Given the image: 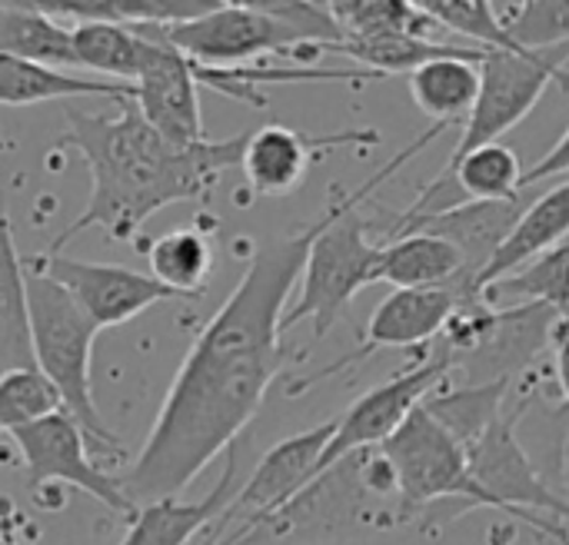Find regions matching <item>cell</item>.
Here are the masks:
<instances>
[{"mask_svg": "<svg viewBox=\"0 0 569 545\" xmlns=\"http://www.w3.org/2000/svg\"><path fill=\"white\" fill-rule=\"evenodd\" d=\"M543 543H547V545H569V533H567V529H560L557 536H547Z\"/></svg>", "mask_w": 569, "mask_h": 545, "instance_id": "e575fe53", "label": "cell"}, {"mask_svg": "<svg viewBox=\"0 0 569 545\" xmlns=\"http://www.w3.org/2000/svg\"><path fill=\"white\" fill-rule=\"evenodd\" d=\"M10 440L17 443V450L23 456V476H27L30 490L60 483V486H70V490L97 499L100 506H107L110 513H117L123 519L137 516L140 506L123 493L117 476L103 473L90 460L83 430L63 410L43 416L33 426L10 433Z\"/></svg>", "mask_w": 569, "mask_h": 545, "instance_id": "8fae6325", "label": "cell"}, {"mask_svg": "<svg viewBox=\"0 0 569 545\" xmlns=\"http://www.w3.org/2000/svg\"><path fill=\"white\" fill-rule=\"evenodd\" d=\"M83 97H107L113 103H123L130 100V87L103 77H83L17 57H0V107H37L50 100Z\"/></svg>", "mask_w": 569, "mask_h": 545, "instance_id": "ffe728a7", "label": "cell"}, {"mask_svg": "<svg viewBox=\"0 0 569 545\" xmlns=\"http://www.w3.org/2000/svg\"><path fill=\"white\" fill-rule=\"evenodd\" d=\"M450 127L433 123L427 133H420L410 147H403L380 173H373L370 180H363L357 190L340 193L327 203V223L317 233L303 273H300V293L297 303L287 306L283 320H280V333H290L293 326H300L303 320L313 323V340H323L333 323L343 316V310L353 303V296L373 283V266H377V253L380 243L370 240V223L357 213V206L380 190V183H387L403 163H410L413 157H420L440 133H447Z\"/></svg>", "mask_w": 569, "mask_h": 545, "instance_id": "3957f363", "label": "cell"}, {"mask_svg": "<svg viewBox=\"0 0 569 545\" xmlns=\"http://www.w3.org/2000/svg\"><path fill=\"white\" fill-rule=\"evenodd\" d=\"M60 400L37 370H13L0 376V433H17L57 413Z\"/></svg>", "mask_w": 569, "mask_h": 545, "instance_id": "4dcf8cb0", "label": "cell"}, {"mask_svg": "<svg viewBox=\"0 0 569 545\" xmlns=\"http://www.w3.org/2000/svg\"><path fill=\"white\" fill-rule=\"evenodd\" d=\"M523 196L520 200H487V203H460L443 213L427 216H397V223L387 230L390 240L407 233H427L437 240H447L460 260H463V283L473 296H480L477 280L497 256V250L507 243L513 226L520 223Z\"/></svg>", "mask_w": 569, "mask_h": 545, "instance_id": "2e32d148", "label": "cell"}, {"mask_svg": "<svg viewBox=\"0 0 569 545\" xmlns=\"http://www.w3.org/2000/svg\"><path fill=\"white\" fill-rule=\"evenodd\" d=\"M553 83H560L557 60H547L543 53L487 50V57L480 60L477 103L463 123L450 160H460L477 147L500 143L503 133H510L520 120L533 113V107Z\"/></svg>", "mask_w": 569, "mask_h": 545, "instance_id": "30bf717a", "label": "cell"}, {"mask_svg": "<svg viewBox=\"0 0 569 545\" xmlns=\"http://www.w3.org/2000/svg\"><path fill=\"white\" fill-rule=\"evenodd\" d=\"M560 316L543 303L490 306L487 300L467 303L440 333V353L450 370L467 373V386L517 383L553 346Z\"/></svg>", "mask_w": 569, "mask_h": 545, "instance_id": "5b68a950", "label": "cell"}, {"mask_svg": "<svg viewBox=\"0 0 569 545\" xmlns=\"http://www.w3.org/2000/svg\"><path fill=\"white\" fill-rule=\"evenodd\" d=\"M397 476V523H410L443 499H460L470 509H490L480 486L470 480L460 443L420 403L407 423L380 446Z\"/></svg>", "mask_w": 569, "mask_h": 545, "instance_id": "ba28073f", "label": "cell"}, {"mask_svg": "<svg viewBox=\"0 0 569 545\" xmlns=\"http://www.w3.org/2000/svg\"><path fill=\"white\" fill-rule=\"evenodd\" d=\"M557 173H569V130L553 143V150L547 157H540L530 170H523V190L547 176H557Z\"/></svg>", "mask_w": 569, "mask_h": 545, "instance_id": "1f68e13d", "label": "cell"}, {"mask_svg": "<svg viewBox=\"0 0 569 545\" xmlns=\"http://www.w3.org/2000/svg\"><path fill=\"white\" fill-rule=\"evenodd\" d=\"M373 283H390L393 290H433V286H453L467 303H477L483 296H473L463 283V260L460 253L437 236L427 233H407L390 243H380Z\"/></svg>", "mask_w": 569, "mask_h": 545, "instance_id": "ac0fdd59", "label": "cell"}, {"mask_svg": "<svg viewBox=\"0 0 569 545\" xmlns=\"http://www.w3.org/2000/svg\"><path fill=\"white\" fill-rule=\"evenodd\" d=\"M23 266L33 273H43L60 290L73 296V303L97 323V330H113L140 313H147L157 303L180 300L167 286H160L150 273L120 266V263H93V260H73L60 253H30L23 256Z\"/></svg>", "mask_w": 569, "mask_h": 545, "instance_id": "7c38bea8", "label": "cell"}, {"mask_svg": "<svg viewBox=\"0 0 569 545\" xmlns=\"http://www.w3.org/2000/svg\"><path fill=\"white\" fill-rule=\"evenodd\" d=\"M23 293H27L33 370L53 386L60 410L83 430L87 443L107 453H120V440L103 423L90 383L93 340L100 336L97 323L73 303L67 290H60L53 280L27 266H23Z\"/></svg>", "mask_w": 569, "mask_h": 545, "instance_id": "277c9868", "label": "cell"}, {"mask_svg": "<svg viewBox=\"0 0 569 545\" xmlns=\"http://www.w3.org/2000/svg\"><path fill=\"white\" fill-rule=\"evenodd\" d=\"M13 370H33L27 293H23V256L17 253L7 190L0 186V376Z\"/></svg>", "mask_w": 569, "mask_h": 545, "instance_id": "7402d4cb", "label": "cell"}, {"mask_svg": "<svg viewBox=\"0 0 569 545\" xmlns=\"http://www.w3.org/2000/svg\"><path fill=\"white\" fill-rule=\"evenodd\" d=\"M73 67L93 70L113 83H133L143 63V33L120 20H90L70 27Z\"/></svg>", "mask_w": 569, "mask_h": 545, "instance_id": "603a6c76", "label": "cell"}, {"mask_svg": "<svg viewBox=\"0 0 569 545\" xmlns=\"http://www.w3.org/2000/svg\"><path fill=\"white\" fill-rule=\"evenodd\" d=\"M420 7L453 37H470L480 43V50H520L500 17V3L490 0H420Z\"/></svg>", "mask_w": 569, "mask_h": 545, "instance_id": "f1b7e54d", "label": "cell"}, {"mask_svg": "<svg viewBox=\"0 0 569 545\" xmlns=\"http://www.w3.org/2000/svg\"><path fill=\"white\" fill-rule=\"evenodd\" d=\"M500 17L510 40L527 53H540L569 40V0L500 3Z\"/></svg>", "mask_w": 569, "mask_h": 545, "instance_id": "f546056e", "label": "cell"}, {"mask_svg": "<svg viewBox=\"0 0 569 545\" xmlns=\"http://www.w3.org/2000/svg\"><path fill=\"white\" fill-rule=\"evenodd\" d=\"M467 306V300L453 290V286H433V290H393L387 300L377 303L363 340L357 343V350H350L347 356L333 360L330 366L317 370L307 380H297L287 386V396H303L307 390L327 383L330 376H340L353 366H360L363 360H370L380 350H407V346H427L433 336H440L447 330V323L453 320V313Z\"/></svg>", "mask_w": 569, "mask_h": 545, "instance_id": "4fadbf2b", "label": "cell"}, {"mask_svg": "<svg viewBox=\"0 0 569 545\" xmlns=\"http://www.w3.org/2000/svg\"><path fill=\"white\" fill-rule=\"evenodd\" d=\"M383 526H397V503L373 493L367 480V450H360L310 480L283 509L263 519L250 539L267 536L277 545L340 543L360 529Z\"/></svg>", "mask_w": 569, "mask_h": 545, "instance_id": "8992f818", "label": "cell"}, {"mask_svg": "<svg viewBox=\"0 0 569 545\" xmlns=\"http://www.w3.org/2000/svg\"><path fill=\"white\" fill-rule=\"evenodd\" d=\"M510 390H513L510 383L463 386V390H437L423 406L460 443V450H467L507 410Z\"/></svg>", "mask_w": 569, "mask_h": 545, "instance_id": "83f0119b", "label": "cell"}, {"mask_svg": "<svg viewBox=\"0 0 569 545\" xmlns=\"http://www.w3.org/2000/svg\"><path fill=\"white\" fill-rule=\"evenodd\" d=\"M557 67H560V87H567L569 90V53L563 60H557Z\"/></svg>", "mask_w": 569, "mask_h": 545, "instance_id": "836d02e7", "label": "cell"}, {"mask_svg": "<svg viewBox=\"0 0 569 545\" xmlns=\"http://www.w3.org/2000/svg\"><path fill=\"white\" fill-rule=\"evenodd\" d=\"M67 143L87 160L90 170V200L77 220L47 246L60 253L67 240L83 230H103L110 240H137L140 226L173 206L207 200L220 176L240 166L247 133L200 143H170L163 140L133 107L120 103V113H90L67 107Z\"/></svg>", "mask_w": 569, "mask_h": 545, "instance_id": "7a4b0ae2", "label": "cell"}, {"mask_svg": "<svg viewBox=\"0 0 569 545\" xmlns=\"http://www.w3.org/2000/svg\"><path fill=\"white\" fill-rule=\"evenodd\" d=\"M440 180L453 183L463 203L523 196V163L517 150L507 143H487V147L463 153L460 160H450Z\"/></svg>", "mask_w": 569, "mask_h": 545, "instance_id": "484cf974", "label": "cell"}, {"mask_svg": "<svg viewBox=\"0 0 569 545\" xmlns=\"http://www.w3.org/2000/svg\"><path fill=\"white\" fill-rule=\"evenodd\" d=\"M450 373H453L450 360L440 350H430L417 366H410V370L390 376L387 383L373 386L370 393H363L340 420H333V436L317 463V476L360 450L383 446L420 403H427L437 390L447 386Z\"/></svg>", "mask_w": 569, "mask_h": 545, "instance_id": "9c48e42d", "label": "cell"}, {"mask_svg": "<svg viewBox=\"0 0 569 545\" xmlns=\"http://www.w3.org/2000/svg\"><path fill=\"white\" fill-rule=\"evenodd\" d=\"M563 240H569V180L553 186L550 193H543L540 200H533L530 206H523L520 223L513 226L507 243L497 250V256L490 260V266L477 280L480 296H483L487 286H493L497 280L517 273L523 263H530L533 256L553 250Z\"/></svg>", "mask_w": 569, "mask_h": 545, "instance_id": "d6986e66", "label": "cell"}, {"mask_svg": "<svg viewBox=\"0 0 569 545\" xmlns=\"http://www.w3.org/2000/svg\"><path fill=\"white\" fill-rule=\"evenodd\" d=\"M323 223L327 210L293 233L253 243L240 283L197 333L140 453L117 476L137 506L180 499L260 413L283 370L280 320Z\"/></svg>", "mask_w": 569, "mask_h": 545, "instance_id": "6da1fadb", "label": "cell"}, {"mask_svg": "<svg viewBox=\"0 0 569 545\" xmlns=\"http://www.w3.org/2000/svg\"><path fill=\"white\" fill-rule=\"evenodd\" d=\"M380 130H340V133H303L283 123H267L247 133L240 170L247 176V186L257 196H287L293 193L310 163L337 147H377Z\"/></svg>", "mask_w": 569, "mask_h": 545, "instance_id": "9a60e30c", "label": "cell"}, {"mask_svg": "<svg viewBox=\"0 0 569 545\" xmlns=\"http://www.w3.org/2000/svg\"><path fill=\"white\" fill-rule=\"evenodd\" d=\"M483 57H487V50L473 53V57H440V60L417 67L413 73H407L413 103L440 127L467 123V117L477 103Z\"/></svg>", "mask_w": 569, "mask_h": 545, "instance_id": "44dd1931", "label": "cell"}, {"mask_svg": "<svg viewBox=\"0 0 569 545\" xmlns=\"http://www.w3.org/2000/svg\"><path fill=\"white\" fill-rule=\"evenodd\" d=\"M150 276L177 293L180 300H193L207 293L213 273V246L200 230H170L157 236L147 250Z\"/></svg>", "mask_w": 569, "mask_h": 545, "instance_id": "4316f807", "label": "cell"}, {"mask_svg": "<svg viewBox=\"0 0 569 545\" xmlns=\"http://www.w3.org/2000/svg\"><path fill=\"white\" fill-rule=\"evenodd\" d=\"M0 57L43 67H73L70 27L43 13L37 3H0Z\"/></svg>", "mask_w": 569, "mask_h": 545, "instance_id": "cb8c5ba5", "label": "cell"}, {"mask_svg": "<svg viewBox=\"0 0 569 545\" xmlns=\"http://www.w3.org/2000/svg\"><path fill=\"white\" fill-rule=\"evenodd\" d=\"M163 33L190 63L217 70L267 63V57L293 67H320L327 57L320 47H310L290 23L273 17L263 0H220L210 13L190 23L163 27Z\"/></svg>", "mask_w": 569, "mask_h": 545, "instance_id": "52a82bcc", "label": "cell"}, {"mask_svg": "<svg viewBox=\"0 0 569 545\" xmlns=\"http://www.w3.org/2000/svg\"><path fill=\"white\" fill-rule=\"evenodd\" d=\"M143 33V63L130 83V100L140 117L170 143H200V83L193 63L167 40L163 27H137Z\"/></svg>", "mask_w": 569, "mask_h": 545, "instance_id": "5bb4252c", "label": "cell"}, {"mask_svg": "<svg viewBox=\"0 0 569 545\" xmlns=\"http://www.w3.org/2000/svg\"><path fill=\"white\" fill-rule=\"evenodd\" d=\"M483 300L490 306L543 303L560 316V323H569V240L533 256L530 263L497 280L493 286H487Z\"/></svg>", "mask_w": 569, "mask_h": 545, "instance_id": "d4e9b609", "label": "cell"}, {"mask_svg": "<svg viewBox=\"0 0 569 545\" xmlns=\"http://www.w3.org/2000/svg\"><path fill=\"white\" fill-rule=\"evenodd\" d=\"M237 470H240V460H237V446H233L227 453V463H223V473H220V483L213 486V493H207L197 503L160 499V503L140 506L120 545H190L230 506L233 493L240 490Z\"/></svg>", "mask_w": 569, "mask_h": 545, "instance_id": "e0dca14e", "label": "cell"}, {"mask_svg": "<svg viewBox=\"0 0 569 545\" xmlns=\"http://www.w3.org/2000/svg\"><path fill=\"white\" fill-rule=\"evenodd\" d=\"M553 350H557V386L563 393V413L569 416V323H557Z\"/></svg>", "mask_w": 569, "mask_h": 545, "instance_id": "d6a6232c", "label": "cell"}]
</instances>
